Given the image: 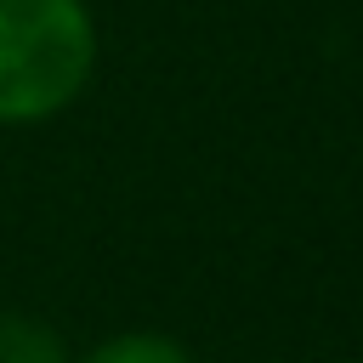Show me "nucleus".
<instances>
[{"label":"nucleus","mask_w":363,"mask_h":363,"mask_svg":"<svg viewBox=\"0 0 363 363\" xmlns=\"http://www.w3.org/2000/svg\"><path fill=\"white\" fill-rule=\"evenodd\" d=\"M96 68L85 0H0V125L62 113Z\"/></svg>","instance_id":"1"},{"label":"nucleus","mask_w":363,"mask_h":363,"mask_svg":"<svg viewBox=\"0 0 363 363\" xmlns=\"http://www.w3.org/2000/svg\"><path fill=\"white\" fill-rule=\"evenodd\" d=\"M0 363H74L57 323L34 312H0Z\"/></svg>","instance_id":"2"},{"label":"nucleus","mask_w":363,"mask_h":363,"mask_svg":"<svg viewBox=\"0 0 363 363\" xmlns=\"http://www.w3.org/2000/svg\"><path fill=\"white\" fill-rule=\"evenodd\" d=\"M74 363H199V357L164 329H119L85 352H74Z\"/></svg>","instance_id":"3"}]
</instances>
